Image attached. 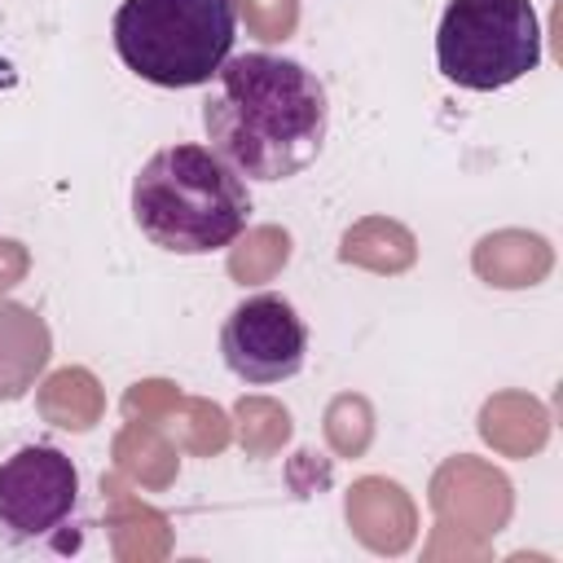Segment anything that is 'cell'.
Returning <instances> with one entry per match:
<instances>
[{"instance_id":"16","label":"cell","mask_w":563,"mask_h":563,"mask_svg":"<svg viewBox=\"0 0 563 563\" xmlns=\"http://www.w3.org/2000/svg\"><path fill=\"white\" fill-rule=\"evenodd\" d=\"M163 431L172 435V444H180L194 457H216L224 453V444L233 440V418L202 396H180L176 409L163 418Z\"/></svg>"},{"instance_id":"2","label":"cell","mask_w":563,"mask_h":563,"mask_svg":"<svg viewBox=\"0 0 563 563\" xmlns=\"http://www.w3.org/2000/svg\"><path fill=\"white\" fill-rule=\"evenodd\" d=\"M136 229L176 255L229 246L251 216L246 180L207 145H167L132 180Z\"/></svg>"},{"instance_id":"12","label":"cell","mask_w":563,"mask_h":563,"mask_svg":"<svg viewBox=\"0 0 563 563\" xmlns=\"http://www.w3.org/2000/svg\"><path fill=\"white\" fill-rule=\"evenodd\" d=\"M479 440L501 457H532L550 440V409L528 391H493L479 405Z\"/></svg>"},{"instance_id":"10","label":"cell","mask_w":563,"mask_h":563,"mask_svg":"<svg viewBox=\"0 0 563 563\" xmlns=\"http://www.w3.org/2000/svg\"><path fill=\"white\" fill-rule=\"evenodd\" d=\"M471 268L479 282H488L497 290H528V286H541L550 277L554 246L528 229H497V233H484L475 242Z\"/></svg>"},{"instance_id":"5","label":"cell","mask_w":563,"mask_h":563,"mask_svg":"<svg viewBox=\"0 0 563 563\" xmlns=\"http://www.w3.org/2000/svg\"><path fill=\"white\" fill-rule=\"evenodd\" d=\"M220 352L242 383H282L303 369L308 325L282 295H251L224 317Z\"/></svg>"},{"instance_id":"9","label":"cell","mask_w":563,"mask_h":563,"mask_svg":"<svg viewBox=\"0 0 563 563\" xmlns=\"http://www.w3.org/2000/svg\"><path fill=\"white\" fill-rule=\"evenodd\" d=\"M101 493H106V532L119 563H158L172 554L167 515L145 506L119 471L101 475Z\"/></svg>"},{"instance_id":"19","label":"cell","mask_w":563,"mask_h":563,"mask_svg":"<svg viewBox=\"0 0 563 563\" xmlns=\"http://www.w3.org/2000/svg\"><path fill=\"white\" fill-rule=\"evenodd\" d=\"M374 440V405L356 391H343L325 405V444L334 457H361Z\"/></svg>"},{"instance_id":"21","label":"cell","mask_w":563,"mask_h":563,"mask_svg":"<svg viewBox=\"0 0 563 563\" xmlns=\"http://www.w3.org/2000/svg\"><path fill=\"white\" fill-rule=\"evenodd\" d=\"M180 396H185V391H180L176 383H167V378H141V383H132V387L123 391V418L163 427V418L176 409Z\"/></svg>"},{"instance_id":"1","label":"cell","mask_w":563,"mask_h":563,"mask_svg":"<svg viewBox=\"0 0 563 563\" xmlns=\"http://www.w3.org/2000/svg\"><path fill=\"white\" fill-rule=\"evenodd\" d=\"M202 128L238 176L286 180L317 163L325 145V88L290 57H224L202 101Z\"/></svg>"},{"instance_id":"7","label":"cell","mask_w":563,"mask_h":563,"mask_svg":"<svg viewBox=\"0 0 563 563\" xmlns=\"http://www.w3.org/2000/svg\"><path fill=\"white\" fill-rule=\"evenodd\" d=\"M427 501H431L435 523L457 528V532H471V537H484V541H493L510 523V515H515V488H510V479L493 462L471 457V453L444 457L435 466L431 488H427Z\"/></svg>"},{"instance_id":"20","label":"cell","mask_w":563,"mask_h":563,"mask_svg":"<svg viewBox=\"0 0 563 563\" xmlns=\"http://www.w3.org/2000/svg\"><path fill=\"white\" fill-rule=\"evenodd\" d=\"M233 13H242L246 31L264 44H282L299 26V0H233Z\"/></svg>"},{"instance_id":"17","label":"cell","mask_w":563,"mask_h":563,"mask_svg":"<svg viewBox=\"0 0 563 563\" xmlns=\"http://www.w3.org/2000/svg\"><path fill=\"white\" fill-rule=\"evenodd\" d=\"M290 260V233L282 224H255L242 229L229 246V277L238 286H260L273 282Z\"/></svg>"},{"instance_id":"4","label":"cell","mask_w":563,"mask_h":563,"mask_svg":"<svg viewBox=\"0 0 563 563\" xmlns=\"http://www.w3.org/2000/svg\"><path fill=\"white\" fill-rule=\"evenodd\" d=\"M444 79L493 92L523 79L541 62V26L528 0H449L435 31Z\"/></svg>"},{"instance_id":"22","label":"cell","mask_w":563,"mask_h":563,"mask_svg":"<svg viewBox=\"0 0 563 563\" xmlns=\"http://www.w3.org/2000/svg\"><path fill=\"white\" fill-rule=\"evenodd\" d=\"M431 563H444V559H488L493 554V545L484 541V537H471V532H457V528H444V523H435V532H431V541H427V550H422Z\"/></svg>"},{"instance_id":"6","label":"cell","mask_w":563,"mask_h":563,"mask_svg":"<svg viewBox=\"0 0 563 563\" xmlns=\"http://www.w3.org/2000/svg\"><path fill=\"white\" fill-rule=\"evenodd\" d=\"M79 497L75 462L53 444H22L0 462V528L13 541L48 537Z\"/></svg>"},{"instance_id":"8","label":"cell","mask_w":563,"mask_h":563,"mask_svg":"<svg viewBox=\"0 0 563 563\" xmlns=\"http://www.w3.org/2000/svg\"><path fill=\"white\" fill-rule=\"evenodd\" d=\"M343 515H347L352 537L374 554H405L413 545V537H418L413 497L387 475L356 479L347 488V497H343Z\"/></svg>"},{"instance_id":"18","label":"cell","mask_w":563,"mask_h":563,"mask_svg":"<svg viewBox=\"0 0 563 563\" xmlns=\"http://www.w3.org/2000/svg\"><path fill=\"white\" fill-rule=\"evenodd\" d=\"M233 431H238V444H242L246 457H273L290 440L295 422H290V409L282 400H273V396H242L233 405Z\"/></svg>"},{"instance_id":"14","label":"cell","mask_w":563,"mask_h":563,"mask_svg":"<svg viewBox=\"0 0 563 563\" xmlns=\"http://www.w3.org/2000/svg\"><path fill=\"white\" fill-rule=\"evenodd\" d=\"M339 260L352 268H365V273L396 277V273L413 268L418 238L391 216H365V220L347 224V233L339 238Z\"/></svg>"},{"instance_id":"3","label":"cell","mask_w":563,"mask_h":563,"mask_svg":"<svg viewBox=\"0 0 563 563\" xmlns=\"http://www.w3.org/2000/svg\"><path fill=\"white\" fill-rule=\"evenodd\" d=\"M110 31L132 75L158 88H194L233 48V0H123Z\"/></svg>"},{"instance_id":"23","label":"cell","mask_w":563,"mask_h":563,"mask_svg":"<svg viewBox=\"0 0 563 563\" xmlns=\"http://www.w3.org/2000/svg\"><path fill=\"white\" fill-rule=\"evenodd\" d=\"M31 268V251L18 238H0V295L13 290Z\"/></svg>"},{"instance_id":"15","label":"cell","mask_w":563,"mask_h":563,"mask_svg":"<svg viewBox=\"0 0 563 563\" xmlns=\"http://www.w3.org/2000/svg\"><path fill=\"white\" fill-rule=\"evenodd\" d=\"M35 409H40L44 422H53L62 431H92L101 422V413H106V391H101L92 369L66 365V369H53L40 383Z\"/></svg>"},{"instance_id":"13","label":"cell","mask_w":563,"mask_h":563,"mask_svg":"<svg viewBox=\"0 0 563 563\" xmlns=\"http://www.w3.org/2000/svg\"><path fill=\"white\" fill-rule=\"evenodd\" d=\"M110 453H114V471H119L128 484L150 488V493L172 488L176 475H180L176 444H172V435H167L163 427H154V422H136V418H128V422L119 427Z\"/></svg>"},{"instance_id":"11","label":"cell","mask_w":563,"mask_h":563,"mask_svg":"<svg viewBox=\"0 0 563 563\" xmlns=\"http://www.w3.org/2000/svg\"><path fill=\"white\" fill-rule=\"evenodd\" d=\"M53 352L44 317L26 303H0V400H18L35 387Z\"/></svg>"}]
</instances>
